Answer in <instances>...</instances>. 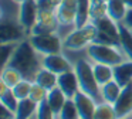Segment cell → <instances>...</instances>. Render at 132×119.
I'll return each instance as SVG.
<instances>
[{
	"mask_svg": "<svg viewBox=\"0 0 132 119\" xmlns=\"http://www.w3.org/2000/svg\"><path fill=\"white\" fill-rule=\"evenodd\" d=\"M23 75L24 79L34 81L37 72L43 68V55L36 50L29 38L19 42L9 64Z\"/></svg>",
	"mask_w": 132,
	"mask_h": 119,
	"instance_id": "cell-1",
	"label": "cell"
},
{
	"mask_svg": "<svg viewBox=\"0 0 132 119\" xmlns=\"http://www.w3.org/2000/svg\"><path fill=\"white\" fill-rule=\"evenodd\" d=\"M87 54L88 58L92 62H102L108 65H115L121 62L131 60L125 54V51L121 48V45H114V44H100V42H91L87 47Z\"/></svg>",
	"mask_w": 132,
	"mask_h": 119,
	"instance_id": "cell-2",
	"label": "cell"
},
{
	"mask_svg": "<svg viewBox=\"0 0 132 119\" xmlns=\"http://www.w3.org/2000/svg\"><path fill=\"white\" fill-rule=\"evenodd\" d=\"M97 34H98L97 26L92 21H89L84 27L75 28L70 36H67L63 40V50H71V51L85 50L91 42L95 41Z\"/></svg>",
	"mask_w": 132,
	"mask_h": 119,
	"instance_id": "cell-3",
	"label": "cell"
},
{
	"mask_svg": "<svg viewBox=\"0 0 132 119\" xmlns=\"http://www.w3.org/2000/svg\"><path fill=\"white\" fill-rule=\"evenodd\" d=\"M29 41L41 55L63 53V40L57 33L31 34L29 36Z\"/></svg>",
	"mask_w": 132,
	"mask_h": 119,
	"instance_id": "cell-4",
	"label": "cell"
},
{
	"mask_svg": "<svg viewBox=\"0 0 132 119\" xmlns=\"http://www.w3.org/2000/svg\"><path fill=\"white\" fill-rule=\"evenodd\" d=\"M98 28V34L94 42H100V44H114L119 45V26L117 21L105 16L101 19L92 21Z\"/></svg>",
	"mask_w": 132,
	"mask_h": 119,
	"instance_id": "cell-5",
	"label": "cell"
},
{
	"mask_svg": "<svg viewBox=\"0 0 132 119\" xmlns=\"http://www.w3.org/2000/svg\"><path fill=\"white\" fill-rule=\"evenodd\" d=\"M29 34L17 20H0V42H20Z\"/></svg>",
	"mask_w": 132,
	"mask_h": 119,
	"instance_id": "cell-6",
	"label": "cell"
},
{
	"mask_svg": "<svg viewBox=\"0 0 132 119\" xmlns=\"http://www.w3.org/2000/svg\"><path fill=\"white\" fill-rule=\"evenodd\" d=\"M38 3L37 0H26L20 4V11H19V23L23 26L26 33L31 34L36 23L38 19Z\"/></svg>",
	"mask_w": 132,
	"mask_h": 119,
	"instance_id": "cell-7",
	"label": "cell"
},
{
	"mask_svg": "<svg viewBox=\"0 0 132 119\" xmlns=\"http://www.w3.org/2000/svg\"><path fill=\"white\" fill-rule=\"evenodd\" d=\"M58 28V19L57 13L54 10H40L38 11V19L33 28L31 34H48L57 33ZM30 34V36H31Z\"/></svg>",
	"mask_w": 132,
	"mask_h": 119,
	"instance_id": "cell-8",
	"label": "cell"
},
{
	"mask_svg": "<svg viewBox=\"0 0 132 119\" xmlns=\"http://www.w3.org/2000/svg\"><path fill=\"white\" fill-rule=\"evenodd\" d=\"M43 67L47 68V70H50V71H53V72H55L57 75L74 70L72 62L67 58V55L64 53L43 55Z\"/></svg>",
	"mask_w": 132,
	"mask_h": 119,
	"instance_id": "cell-9",
	"label": "cell"
},
{
	"mask_svg": "<svg viewBox=\"0 0 132 119\" xmlns=\"http://www.w3.org/2000/svg\"><path fill=\"white\" fill-rule=\"evenodd\" d=\"M114 108L118 115V119L132 115V82L122 88L117 102L114 104Z\"/></svg>",
	"mask_w": 132,
	"mask_h": 119,
	"instance_id": "cell-10",
	"label": "cell"
},
{
	"mask_svg": "<svg viewBox=\"0 0 132 119\" xmlns=\"http://www.w3.org/2000/svg\"><path fill=\"white\" fill-rule=\"evenodd\" d=\"M77 6H78V0H63V3L57 8V11H55L57 13V19H58V24L75 26Z\"/></svg>",
	"mask_w": 132,
	"mask_h": 119,
	"instance_id": "cell-11",
	"label": "cell"
},
{
	"mask_svg": "<svg viewBox=\"0 0 132 119\" xmlns=\"http://www.w3.org/2000/svg\"><path fill=\"white\" fill-rule=\"evenodd\" d=\"M72 99H74L75 105H77L78 113H80V119H92L94 118L97 102H95L91 96L87 95L82 91H78Z\"/></svg>",
	"mask_w": 132,
	"mask_h": 119,
	"instance_id": "cell-12",
	"label": "cell"
},
{
	"mask_svg": "<svg viewBox=\"0 0 132 119\" xmlns=\"http://www.w3.org/2000/svg\"><path fill=\"white\" fill-rule=\"evenodd\" d=\"M57 87L65 94L67 98H70V99L74 98L75 94L80 91V84H78V78H77L75 71L71 70V71H67V72L60 74V75H58Z\"/></svg>",
	"mask_w": 132,
	"mask_h": 119,
	"instance_id": "cell-13",
	"label": "cell"
},
{
	"mask_svg": "<svg viewBox=\"0 0 132 119\" xmlns=\"http://www.w3.org/2000/svg\"><path fill=\"white\" fill-rule=\"evenodd\" d=\"M114 78L121 87H126L132 82V60L121 62L114 67Z\"/></svg>",
	"mask_w": 132,
	"mask_h": 119,
	"instance_id": "cell-14",
	"label": "cell"
},
{
	"mask_svg": "<svg viewBox=\"0 0 132 119\" xmlns=\"http://www.w3.org/2000/svg\"><path fill=\"white\" fill-rule=\"evenodd\" d=\"M92 71L97 82L100 84V87H102L104 84L112 81L114 78V67L108 64H102V62H92Z\"/></svg>",
	"mask_w": 132,
	"mask_h": 119,
	"instance_id": "cell-15",
	"label": "cell"
},
{
	"mask_svg": "<svg viewBox=\"0 0 132 119\" xmlns=\"http://www.w3.org/2000/svg\"><path fill=\"white\" fill-rule=\"evenodd\" d=\"M126 10H128V7H126V4L122 0H109L106 3V16L111 17L117 23L123 21Z\"/></svg>",
	"mask_w": 132,
	"mask_h": 119,
	"instance_id": "cell-16",
	"label": "cell"
},
{
	"mask_svg": "<svg viewBox=\"0 0 132 119\" xmlns=\"http://www.w3.org/2000/svg\"><path fill=\"white\" fill-rule=\"evenodd\" d=\"M33 82H37L41 87L46 88L47 91H51L53 88H55L58 84V75L55 72H53V71H50V70H47V68L43 67L37 72V75H36V78Z\"/></svg>",
	"mask_w": 132,
	"mask_h": 119,
	"instance_id": "cell-17",
	"label": "cell"
},
{
	"mask_svg": "<svg viewBox=\"0 0 132 119\" xmlns=\"http://www.w3.org/2000/svg\"><path fill=\"white\" fill-rule=\"evenodd\" d=\"M67 99H68L67 95L58 87H55V88H53L51 91H48V95H47V102H48L50 108H51V110L55 115L60 113V110L63 109V106L67 102Z\"/></svg>",
	"mask_w": 132,
	"mask_h": 119,
	"instance_id": "cell-18",
	"label": "cell"
},
{
	"mask_svg": "<svg viewBox=\"0 0 132 119\" xmlns=\"http://www.w3.org/2000/svg\"><path fill=\"white\" fill-rule=\"evenodd\" d=\"M121 91H122V87H121L115 79L104 84L102 87H101V96H102V101L114 105L115 102H117L118 96H119Z\"/></svg>",
	"mask_w": 132,
	"mask_h": 119,
	"instance_id": "cell-19",
	"label": "cell"
},
{
	"mask_svg": "<svg viewBox=\"0 0 132 119\" xmlns=\"http://www.w3.org/2000/svg\"><path fill=\"white\" fill-rule=\"evenodd\" d=\"M20 4L14 0H0V20H17Z\"/></svg>",
	"mask_w": 132,
	"mask_h": 119,
	"instance_id": "cell-20",
	"label": "cell"
},
{
	"mask_svg": "<svg viewBox=\"0 0 132 119\" xmlns=\"http://www.w3.org/2000/svg\"><path fill=\"white\" fill-rule=\"evenodd\" d=\"M38 104L31 101L30 98L19 101L17 109H16V119H31L36 115Z\"/></svg>",
	"mask_w": 132,
	"mask_h": 119,
	"instance_id": "cell-21",
	"label": "cell"
},
{
	"mask_svg": "<svg viewBox=\"0 0 132 119\" xmlns=\"http://www.w3.org/2000/svg\"><path fill=\"white\" fill-rule=\"evenodd\" d=\"M21 79H24L23 75H21L16 68H13L12 65H6V67L2 68V72H0V81L4 82L9 88L16 87Z\"/></svg>",
	"mask_w": 132,
	"mask_h": 119,
	"instance_id": "cell-22",
	"label": "cell"
},
{
	"mask_svg": "<svg viewBox=\"0 0 132 119\" xmlns=\"http://www.w3.org/2000/svg\"><path fill=\"white\" fill-rule=\"evenodd\" d=\"M89 11H91V0H78L77 6V20H75V26L77 28L84 27L88 24L91 17H89Z\"/></svg>",
	"mask_w": 132,
	"mask_h": 119,
	"instance_id": "cell-23",
	"label": "cell"
},
{
	"mask_svg": "<svg viewBox=\"0 0 132 119\" xmlns=\"http://www.w3.org/2000/svg\"><path fill=\"white\" fill-rule=\"evenodd\" d=\"M118 26H119V45L132 60V30L122 23H118Z\"/></svg>",
	"mask_w": 132,
	"mask_h": 119,
	"instance_id": "cell-24",
	"label": "cell"
},
{
	"mask_svg": "<svg viewBox=\"0 0 132 119\" xmlns=\"http://www.w3.org/2000/svg\"><path fill=\"white\" fill-rule=\"evenodd\" d=\"M92 119H118V115L115 112L114 105L102 101V102H98L97 104L94 118Z\"/></svg>",
	"mask_w": 132,
	"mask_h": 119,
	"instance_id": "cell-25",
	"label": "cell"
},
{
	"mask_svg": "<svg viewBox=\"0 0 132 119\" xmlns=\"http://www.w3.org/2000/svg\"><path fill=\"white\" fill-rule=\"evenodd\" d=\"M55 119H80V113H78L74 99H70V98L67 99V102L64 104L60 113L55 115Z\"/></svg>",
	"mask_w": 132,
	"mask_h": 119,
	"instance_id": "cell-26",
	"label": "cell"
},
{
	"mask_svg": "<svg viewBox=\"0 0 132 119\" xmlns=\"http://www.w3.org/2000/svg\"><path fill=\"white\" fill-rule=\"evenodd\" d=\"M19 42H0V58H2V68L9 64L10 58L13 57Z\"/></svg>",
	"mask_w": 132,
	"mask_h": 119,
	"instance_id": "cell-27",
	"label": "cell"
},
{
	"mask_svg": "<svg viewBox=\"0 0 132 119\" xmlns=\"http://www.w3.org/2000/svg\"><path fill=\"white\" fill-rule=\"evenodd\" d=\"M31 85H33V81H29V79H21L16 87H13V92H14L16 98L19 101L21 99H26L30 96V91H31Z\"/></svg>",
	"mask_w": 132,
	"mask_h": 119,
	"instance_id": "cell-28",
	"label": "cell"
},
{
	"mask_svg": "<svg viewBox=\"0 0 132 119\" xmlns=\"http://www.w3.org/2000/svg\"><path fill=\"white\" fill-rule=\"evenodd\" d=\"M105 14H106V3H104L102 0H91V11H89L91 20L89 21H95Z\"/></svg>",
	"mask_w": 132,
	"mask_h": 119,
	"instance_id": "cell-29",
	"label": "cell"
},
{
	"mask_svg": "<svg viewBox=\"0 0 132 119\" xmlns=\"http://www.w3.org/2000/svg\"><path fill=\"white\" fill-rule=\"evenodd\" d=\"M47 95H48V91H47L46 88L41 87L37 82H33L31 91H30V96H29L31 101H34L36 104H41L43 101L47 99Z\"/></svg>",
	"mask_w": 132,
	"mask_h": 119,
	"instance_id": "cell-30",
	"label": "cell"
},
{
	"mask_svg": "<svg viewBox=\"0 0 132 119\" xmlns=\"http://www.w3.org/2000/svg\"><path fill=\"white\" fill-rule=\"evenodd\" d=\"M34 116H36V119H55V113L51 110L47 99L43 101L41 104H38Z\"/></svg>",
	"mask_w": 132,
	"mask_h": 119,
	"instance_id": "cell-31",
	"label": "cell"
},
{
	"mask_svg": "<svg viewBox=\"0 0 132 119\" xmlns=\"http://www.w3.org/2000/svg\"><path fill=\"white\" fill-rule=\"evenodd\" d=\"M37 3H38V10H54V11H57V8L60 7L63 0H37Z\"/></svg>",
	"mask_w": 132,
	"mask_h": 119,
	"instance_id": "cell-32",
	"label": "cell"
},
{
	"mask_svg": "<svg viewBox=\"0 0 132 119\" xmlns=\"http://www.w3.org/2000/svg\"><path fill=\"white\" fill-rule=\"evenodd\" d=\"M122 24H125L128 28L132 30V8H128V10H126V14H125V19H123Z\"/></svg>",
	"mask_w": 132,
	"mask_h": 119,
	"instance_id": "cell-33",
	"label": "cell"
},
{
	"mask_svg": "<svg viewBox=\"0 0 132 119\" xmlns=\"http://www.w3.org/2000/svg\"><path fill=\"white\" fill-rule=\"evenodd\" d=\"M122 2L126 4V7H128V8H132V0H122Z\"/></svg>",
	"mask_w": 132,
	"mask_h": 119,
	"instance_id": "cell-34",
	"label": "cell"
},
{
	"mask_svg": "<svg viewBox=\"0 0 132 119\" xmlns=\"http://www.w3.org/2000/svg\"><path fill=\"white\" fill-rule=\"evenodd\" d=\"M14 2H16V3H19V4H21V3L26 2V0H14Z\"/></svg>",
	"mask_w": 132,
	"mask_h": 119,
	"instance_id": "cell-35",
	"label": "cell"
},
{
	"mask_svg": "<svg viewBox=\"0 0 132 119\" xmlns=\"http://www.w3.org/2000/svg\"><path fill=\"white\" fill-rule=\"evenodd\" d=\"M102 2H104V3H108V2H109V0H102Z\"/></svg>",
	"mask_w": 132,
	"mask_h": 119,
	"instance_id": "cell-36",
	"label": "cell"
},
{
	"mask_svg": "<svg viewBox=\"0 0 132 119\" xmlns=\"http://www.w3.org/2000/svg\"><path fill=\"white\" fill-rule=\"evenodd\" d=\"M0 119H7V118H0Z\"/></svg>",
	"mask_w": 132,
	"mask_h": 119,
	"instance_id": "cell-37",
	"label": "cell"
},
{
	"mask_svg": "<svg viewBox=\"0 0 132 119\" xmlns=\"http://www.w3.org/2000/svg\"><path fill=\"white\" fill-rule=\"evenodd\" d=\"M33 119H36V116H33Z\"/></svg>",
	"mask_w": 132,
	"mask_h": 119,
	"instance_id": "cell-38",
	"label": "cell"
},
{
	"mask_svg": "<svg viewBox=\"0 0 132 119\" xmlns=\"http://www.w3.org/2000/svg\"><path fill=\"white\" fill-rule=\"evenodd\" d=\"M31 119H33V118H31Z\"/></svg>",
	"mask_w": 132,
	"mask_h": 119,
	"instance_id": "cell-39",
	"label": "cell"
}]
</instances>
